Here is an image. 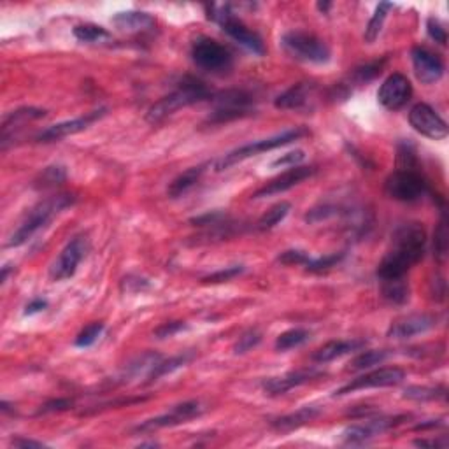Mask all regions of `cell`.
<instances>
[{
	"mask_svg": "<svg viewBox=\"0 0 449 449\" xmlns=\"http://www.w3.org/2000/svg\"><path fill=\"white\" fill-rule=\"evenodd\" d=\"M426 233L419 223L398 226L391 237V247L377 265V278L381 281L405 278L409 271L425 254Z\"/></svg>",
	"mask_w": 449,
	"mask_h": 449,
	"instance_id": "obj_1",
	"label": "cell"
},
{
	"mask_svg": "<svg viewBox=\"0 0 449 449\" xmlns=\"http://www.w3.org/2000/svg\"><path fill=\"white\" fill-rule=\"evenodd\" d=\"M73 204L74 197L67 195V193H60V195H53L41 200L37 206L32 207V209L28 211L25 220L21 221V225L14 230L13 235H11L9 240L6 242V247L23 246V244L28 242L39 230L44 228L56 214H60L66 207L73 206Z\"/></svg>",
	"mask_w": 449,
	"mask_h": 449,
	"instance_id": "obj_2",
	"label": "cell"
},
{
	"mask_svg": "<svg viewBox=\"0 0 449 449\" xmlns=\"http://www.w3.org/2000/svg\"><path fill=\"white\" fill-rule=\"evenodd\" d=\"M209 97L211 92L204 82L188 78L185 79L174 92L161 97L158 102H154L153 106L149 107L148 113H146V121L153 125L160 123L165 118L178 113L179 109H185V107L193 106V104L202 102V100H207Z\"/></svg>",
	"mask_w": 449,
	"mask_h": 449,
	"instance_id": "obj_3",
	"label": "cell"
},
{
	"mask_svg": "<svg viewBox=\"0 0 449 449\" xmlns=\"http://www.w3.org/2000/svg\"><path fill=\"white\" fill-rule=\"evenodd\" d=\"M304 135H307V130H305V128H302V127L290 128V130L281 132V134H276V135H272V137L262 139V141H254V142H250V144L240 146V148L226 153L225 156L221 158L220 161H218L216 171L218 172L226 171V168L233 167V165L240 164V161L247 160V158L257 156V154L265 153V151L283 148V146L290 144V142L299 141V139L304 137Z\"/></svg>",
	"mask_w": 449,
	"mask_h": 449,
	"instance_id": "obj_4",
	"label": "cell"
},
{
	"mask_svg": "<svg viewBox=\"0 0 449 449\" xmlns=\"http://www.w3.org/2000/svg\"><path fill=\"white\" fill-rule=\"evenodd\" d=\"M213 21H216L221 27V30L228 35L230 39H233L235 42H239L242 48L250 49L251 53L258 56L265 55V46L264 41L258 34H254L253 30L246 27L235 14L232 13L230 6H211V14H207Z\"/></svg>",
	"mask_w": 449,
	"mask_h": 449,
	"instance_id": "obj_5",
	"label": "cell"
},
{
	"mask_svg": "<svg viewBox=\"0 0 449 449\" xmlns=\"http://www.w3.org/2000/svg\"><path fill=\"white\" fill-rule=\"evenodd\" d=\"M281 46L292 59L304 63H323L330 62V49L321 39L307 32H286L281 37Z\"/></svg>",
	"mask_w": 449,
	"mask_h": 449,
	"instance_id": "obj_6",
	"label": "cell"
},
{
	"mask_svg": "<svg viewBox=\"0 0 449 449\" xmlns=\"http://www.w3.org/2000/svg\"><path fill=\"white\" fill-rule=\"evenodd\" d=\"M384 192L390 199L398 202H416L429 192L425 178L414 168H398L388 176Z\"/></svg>",
	"mask_w": 449,
	"mask_h": 449,
	"instance_id": "obj_7",
	"label": "cell"
},
{
	"mask_svg": "<svg viewBox=\"0 0 449 449\" xmlns=\"http://www.w3.org/2000/svg\"><path fill=\"white\" fill-rule=\"evenodd\" d=\"M192 59L197 67L213 74L228 73L233 63L232 53L223 44L209 37L195 39L192 46Z\"/></svg>",
	"mask_w": 449,
	"mask_h": 449,
	"instance_id": "obj_8",
	"label": "cell"
},
{
	"mask_svg": "<svg viewBox=\"0 0 449 449\" xmlns=\"http://www.w3.org/2000/svg\"><path fill=\"white\" fill-rule=\"evenodd\" d=\"M88 253V239L86 235H75L66 244L56 260L49 267V279L55 283L70 279L78 271L79 264Z\"/></svg>",
	"mask_w": 449,
	"mask_h": 449,
	"instance_id": "obj_9",
	"label": "cell"
},
{
	"mask_svg": "<svg viewBox=\"0 0 449 449\" xmlns=\"http://www.w3.org/2000/svg\"><path fill=\"white\" fill-rule=\"evenodd\" d=\"M204 412L202 404L199 400H188L183 402V404L174 405L168 412L165 414L156 416V418H151L142 422L141 425L135 426V432L137 433H151L156 432L160 429H167V426H178L183 423H188L190 419L199 418Z\"/></svg>",
	"mask_w": 449,
	"mask_h": 449,
	"instance_id": "obj_10",
	"label": "cell"
},
{
	"mask_svg": "<svg viewBox=\"0 0 449 449\" xmlns=\"http://www.w3.org/2000/svg\"><path fill=\"white\" fill-rule=\"evenodd\" d=\"M253 99L250 93L242 90H232V92L220 93L214 97V111L209 116L213 123H225V121L235 120V118L247 116L251 113Z\"/></svg>",
	"mask_w": 449,
	"mask_h": 449,
	"instance_id": "obj_11",
	"label": "cell"
},
{
	"mask_svg": "<svg viewBox=\"0 0 449 449\" xmlns=\"http://www.w3.org/2000/svg\"><path fill=\"white\" fill-rule=\"evenodd\" d=\"M405 379V372L398 367H383L377 371H371L364 376L355 377L347 384L336 390L333 397H343V395L355 393V391L369 390V388H388L397 386Z\"/></svg>",
	"mask_w": 449,
	"mask_h": 449,
	"instance_id": "obj_12",
	"label": "cell"
},
{
	"mask_svg": "<svg viewBox=\"0 0 449 449\" xmlns=\"http://www.w3.org/2000/svg\"><path fill=\"white\" fill-rule=\"evenodd\" d=\"M409 123L418 134L432 141H443L448 137V123L429 104H416L409 113Z\"/></svg>",
	"mask_w": 449,
	"mask_h": 449,
	"instance_id": "obj_13",
	"label": "cell"
},
{
	"mask_svg": "<svg viewBox=\"0 0 449 449\" xmlns=\"http://www.w3.org/2000/svg\"><path fill=\"white\" fill-rule=\"evenodd\" d=\"M412 85L404 74H391L381 85L377 92V100L388 111H398L411 100Z\"/></svg>",
	"mask_w": 449,
	"mask_h": 449,
	"instance_id": "obj_14",
	"label": "cell"
},
{
	"mask_svg": "<svg viewBox=\"0 0 449 449\" xmlns=\"http://www.w3.org/2000/svg\"><path fill=\"white\" fill-rule=\"evenodd\" d=\"M402 418H405V416H398V418L367 419V423H364V425L347 426V429H344L343 433H340V443L347 444V446H358V444L369 443V441L374 439V437L388 432V430L393 429L395 425L402 423Z\"/></svg>",
	"mask_w": 449,
	"mask_h": 449,
	"instance_id": "obj_15",
	"label": "cell"
},
{
	"mask_svg": "<svg viewBox=\"0 0 449 449\" xmlns=\"http://www.w3.org/2000/svg\"><path fill=\"white\" fill-rule=\"evenodd\" d=\"M106 113L107 109L106 107H102V109L85 114V116H79V118H74V120H67V121H62V123L51 125V127L44 128V130L37 135V141L53 142V141H60V139L69 137V135L79 134V132L86 130V128H88L92 123L99 121L100 118L106 116Z\"/></svg>",
	"mask_w": 449,
	"mask_h": 449,
	"instance_id": "obj_16",
	"label": "cell"
},
{
	"mask_svg": "<svg viewBox=\"0 0 449 449\" xmlns=\"http://www.w3.org/2000/svg\"><path fill=\"white\" fill-rule=\"evenodd\" d=\"M411 59L416 78L423 85H433V82L441 81V78L444 75V70H446L443 59L430 51V49L422 48V46H414L412 48Z\"/></svg>",
	"mask_w": 449,
	"mask_h": 449,
	"instance_id": "obj_17",
	"label": "cell"
},
{
	"mask_svg": "<svg viewBox=\"0 0 449 449\" xmlns=\"http://www.w3.org/2000/svg\"><path fill=\"white\" fill-rule=\"evenodd\" d=\"M314 172V167H304V165H297V167L288 168V171H285L283 174H279L278 178L269 181L265 186H262L260 190H257V192L253 193V199H265V197L279 195V193L288 192V190L300 185L302 181L311 178Z\"/></svg>",
	"mask_w": 449,
	"mask_h": 449,
	"instance_id": "obj_18",
	"label": "cell"
},
{
	"mask_svg": "<svg viewBox=\"0 0 449 449\" xmlns=\"http://www.w3.org/2000/svg\"><path fill=\"white\" fill-rule=\"evenodd\" d=\"M437 326V318L432 314H409L404 318L397 319L388 328V337L390 339H411L414 336L430 332Z\"/></svg>",
	"mask_w": 449,
	"mask_h": 449,
	"instance_id": "obj_19",
	"label": "cell"
},
{
	"mask_svg": "<svg viewBox=\"0 0 449 449\" xmlns=\"http://www.w3.org/2000/svg\"><path fill=\"white\" fill-rule=\"evenodd\" d=\"M323 374L319 371H314V369H309V371H297V372H290V374L283 376V377H271V379L264 381V391L267 395H283L286 391L293 390V388L302 386L305 383H311V381L318 379Z\"/></svg>",
	"mask_w": 449,
	"mask_h": 449,
	"instance_id": "obj_20",
	"label": "cell"
},
{
	"mask_svg": "<svg viewBox=\"0 0 449 449\" xmlns=\"http://www.w3.org/2000/svg\"><path fill=\"white\" fill-rule=\"evenodd\" d=\"M365 346V340H330V343L323 344L319 350L314 351L312 355V360L316 364H328V362L337 360V358L344 357V355H350L353 351L362 350Z\"/></svg>",
	"mask_w": 449,
	"mask_h": 449,
	"instance_id": "obj_21",
	"label": "cell"
},
{
	"mask_svg": "<svg viewBox=\"0 0 449 449\" xmlns=\"http://www.w3.org/2000/svg\"><path fill=\"white\" fill-rule=\"evenodd\" d=\"M312 90H314V85H311V82H297V85L290 86L286 92H283L274 100V106L283 111L300 109V107H304L309 102Z\"/></svg>",
	"mask_w": 449,
	"mask_h": 449,
	"instance_id": "obj_22",
	"label": "cell"
},
{
	"mask_svg": "<svg viewBox=\"0 0 449 449\" xmlns=\"http://www.w3.org/2000/svg\"><path fill=\"white\" fill-rule=\"evenodd\" d=\"M111 21L123 32H144L154 27V18L142 11H123L114 14Z\"/></svg>",
	"mask_w": 449,
	"mask_h": 449,
	"instance_id": "obj_23",
	"label": "cell"
},
{
	"mask_svg": "<svg viewBox=\"0 0 449 449\" xmlns=\"http://www.w3.org/2000/svg\"><path fill=\"white\" fill-rule=\"evenodd\" d=\"M209 161L207 164H200L197 165V167H192L188 168V171H185L183 174H179L178 178L174 179V181L168 185L167 188V193L168 197H172V199H178V197L185 195L186 192H188L190 188H193V186L199 183V179L202 178L204 172L207 171V167H209Z\"/></svg>",
	"mask_w": 449,
	"mask_h": 449,
	"instance_id": "obj_24",
	"label": "cell"
},
{
	"mask_svg": "<svg viewBox=\"0 0 449 449\" xmlns=\"http://www.w3.org/2000/svg\"><path fill=\"white\" fill-rule=\"evenodd\" d=\"M46 116V109H39V107H21V109L13 111V113L6 114L2 120V137L9 135L11 130L21 128L28 121L41 120Z\"/></svg>",
	"mask_w": 449,
	"mask_h": 449,
	"instance_id": "obj_25",
	"label": "cell"
},
{
	"mask_svg": "<svg viewBox=\"0 0 449 449\" xmlns=\"http://www.w3.org/2000/svg\"><path fill=\"white\" fill-rule=\"evenodd\" d=\"M318 414H319L318 407L307 405V407H300L299 411L292 412V414H286L283 416V418L276 419V422L272 423V426H274L276 430H279V432H292V430H297L300 429V426H304L305 423L312 422V419H314Z\"/></svg>",
	"mask_w": 449,
	"mask_h": 449,
	"instance_id": "obj_26",
	"label": "cell"
},
{
	"mask_svg": "<svg viewBox=\"0 0 449 449\" xmlns=\"http://www.w3.org/2000/svg\"><path fill=\"white\" fill-rule=\"evenodd\" d=\"M74 37L79 42H86V44H104V42H109L113 35L100 25L85 23L74 28Z\"/></svg>",
	"mask_w": 449,
	"mask_h": 449,
	"instance_id": "obj_27",
	"label": "cell"
},
{
	"mask_svg": "<svg viewBox=\"0 0 449 449\" xmlns=\"http://www.w3.org/2000/svg\"><path fill=\"white\" fill-rule=\"evenodd\" d=\"M381 292H383V297L390 304L402 305L409 300L411 290H409V285L405 283V278H400L390 279V281H381Z\"/></svg>",
	"mask_w": 449,
	"mask_h": 449,
	"instance_id": "obj_28",
	"label": "cell"
},
{
	"mask_svg": "<svg viewBox=\"0 0 449 449\" xmlns=\"http://www.w3.org/2000/svg\"><path fill=\"white\" fill-rule=\"evenodd\" d=\"M391 351L390 350H371V351H364L360 353L358 357H355L353 360L350 362V371H367V369H372L374 365L383 364L386 362L388 358L391 357Z\"/></svg>",
	"mask_w": 449,
	"mask_h": 449,
	"instance_id": "obj_29",
	"label": "cell"
},
{
	"mask_svg": "<svg viewBox=\"0 0 449 449\" xmlns=\"http://www.w3.org/2000/svg\"><path fill=\"white\" fill-rule=\"evenodd\" d=\"M190 358H192L190 355H179V357H172L168 358V360H160L153 369H151L149 374L146 376V384L154 383V381H158L160 377L172 374V372L178 371V369L185 367L190 362Z\"/></svg>",
	"mask_w": 449,
	"mask_h": 449,
	"instance_id": "obj_30",
	"label": "cell"
},
{
	"mask_svg": "<svg viewBox=\"0 0 449 449\" xmlns=\"http://www.w3.org/2000/svg\"><path fill=\"white\" fill-rule=\"evenodd\" d=\"M393 7H395L393 4H390V2H381L379 6L376 7L374 16L371 18V21H369L367 28H365V34H364V39L367 44H372V42H376V39L379 37L381 30H383L384 21H386V18H388V13H390Z\"/></svg>",
	"mask_w": 449,
	"mask_h": 449,
	"instance_id": "obj_31",
	"label": "cell"
},
{
	"mask_svg": "<svg viewBox=\"0 0 449 449\" xmlns=\"http://www.w3.org/2000/svg\"><path fill=\"white\" fill-rule=\"evenodd\" d=\"M309 339H311V332H309V330L292 328L279 333L278 339H276L274 347L278 351H290L293 350V347H299L302 344H305Z\"/></svg>",
	"mask_w": 449,
	"mask_h": 449,
	"instance_id": "obj_32",
	"label": "cell"
},
{
	"mask_svg": "<svg viewBox=\"0 0 449 449\" xmlns=\"http://www.w3.org/2000/svg\"><path fill=\"white\" fill-rule=\"evenodd\" d=\"M290 211H292V204H290V202L276 204V206H272L271 209L267 211V213L262 214V218L258 220L257 226L260 230L274 228V226H278L283 220H285L286 216H288Z\"/></svg>",
	"mask_w": 449,
	"mask_h": 449,
	"instance_id": "obj_33",
	"label": "cell"
},
{
	"mask_svg": "<svg viewBox=\"0 0 449 449\" xmlns=\"http://www.w3.org/2000/svg\"><path fill=\"white\" fill-rule=\"evenodd\" d=\"M402 397L407 398V400L429 402V400H437V398L446 397V390H444V388H436V386H409L405 388Z\"/></svg>",
	"mask_w": 449,
	"mask_h": 449,
	"instance_id": "obj_34",
	"label": "cell"
},
{
	"mask_svg": "<svg viewBox=\"0 0 449 449\" xmlns=\"http://www.w3.org/2000/svg\"><path fill=\"white\" fill-rule=\"evenodd\" d=\"M448 221L443 216V220L439 221L436 233H433V257L437 258V262H444L448 257Z\"/></svg>",
	"mask_w": 449,
	"mask_h": 449,
	"instance_id": "obj_35",
	"label": "cell"
},
{
	"mask_svg": "<svg viewBox=\"0 0 449 449\" xmlns=\"http://www.w3.org/2000/svg\"><path fill=\"white\" fill-rule=\"evenodd\" d=\"M67 179V171L63 165H51V167H46L44 171L39 176V186L42 188H53L56 185H62Z\"/></svg>",
	"mask_w": 449,
	"mask_h": 449,
	"instance_id": "obj_36",
	"label": "cell"
},
{
	"mask_svg": "<svg viewBox=\"0 0 449 449\" xmlns=\"http://www.w3.org/2000/svg\"><path fill=\"white\" fill-rule=\"evenodd\" d=\"M104 332V323L100 321H95V323H90V325H86L85 328L79 332V336L75 337L74 344L78 347H90L93 346V344L99 340V337L102 336Z\"/></svg>",
	"mask_w": 449,
	"mask_h": 449,
	"instance_id": "obj_37",
	"label": "cell"
},
{
	"mask_svg": "<svg viewBox=\"0 0 449 449\" xmlns=\"http://www.w3.org/2000/svg\"><path fill=\"white\" fill-rule=\"evenodd\" d=\"M344 258V253H333V254H326V257H319V258H311L309 257L307 264L304 265L305 271L309 272H323L328 271V269L336 267L340 260Z\"/></svg>",
	"mask_w": 449,
	"mask_h": 449,
	"instance_id": "obj_38",
	"label": "cell"
},
{
	"mask_svg": "<svg viewBox=\"0 0 449 449\" xmlns=\"http://www.w3.org/2000/svg\"><path fill=\"white\" fill-rule=\"evenodd\" d=\"M260 343H262L260 330L250 328L239 337V340H237L235 344H233V353L244 355V353H247V351L253 350V347H257Z\"/></svg>",
	"mask_w": 449,
	"mask_h": 449,
	"instance_id": "obj_39",
	"label": "cell"
},
{
	"mask_svg": "<svg viewBox=\"0 0 449 449\" xmlns=\"http://www.w3.org/2000/svg\"><path fill=\"white\" fill-rule=\"evenodd\" d=\"M244 272V265H232V267H225L221 271L213 272V274L206 276L202 279V283L206 285H218V283H226V281H232L233 278L240 276Z\"/></svg>",
	"mask_w": 449,
	"mask_h": 449,
	"instance_id": "obj_40",
	"label": "cell"
},
{
	"mask_svg": "<svg viewBox=\"0 0 449 449\" xmlns=\"http://www.w3.org/2000/svg\"><path fill=\"white\" fill-rule=\"evenodd\" d=\"M304 158H305V153L302 149L290 151V153H285V154H281L279 158H276V160L271 164V167L272 168H276V167L292 168V167H297V165H300L302 161H304Z\"/></svg>",
	"mask_w": 449,
	"mask_h": 449,
	"instance_id": "obj_41",
	"label": "cell"
},
{
	"mask_svg": "<svg viewBox=\"0 0 449 449\" xmlns=\"http://www.w3.org/2000/svg\"><path fill=\"white\" fill-rule=\"evenodd\" d=\"M337 207L328 206V204H323V206L312 207L307 214H305V221L307 223H319L323 220H328V218L336 216Z\"/></svg>",
	"mask_w": 449,
	"mask_h": 449,
	"instance_id": "obj_42",
	"label": "cell"
},
{
	"mask_svg": "<svg viewBox=\"0 0 449 449\" xmlns=\"http://www.w3.org/2000/svg\"><path fill=\"white\" fill-rule=\"evenodd\" d=\"M383 63H384V60L383 62H374V63H367V66H364V67H358V69H355L353 79L357 82H360V85L371 81V79H374L376 75L381 73V67H383Z\"/></svg>",
	"mask_w": 449,
	"mask_h": 449,
	"instance_id": "obj_43",
	"label": "cell"
},
{
	"mask_svg": "<svg viewBox=\"0 0 449 449\" xmlns=\"http://www.w3.org/2000/svg\"><path fill=\"white\" fill-rule=\"evenodd\" d=\"M309 260V254L302 250L283 251L278 257V262L283 265H305Z\"/></svg>",
	"mask_w": 449,
	"mask_h": 449,
	"instance_id": "obj_44",
	"label": "cell"
},
{
	"mask_svg": "<svg viewBox=\"0 0 449 449\" xmlns=\"http://www.w3.org/2000/svg\"><path fill=\"white\" fill-rule=\"evenodd\" d=\"M74 402L70 398H53V400H48L44 405H41L37 414H49V412H62V411H69L73 409Z\"/></svg>",
	"mask_w": 449,
	"mask_h": 449,
	"instance_id": "obj_45",
	"label": "cell"
},
{
	"mask_svg": "<svg viewBox=\"0 0 449 449\" xmlns=\"http://www.w3.org/2000/svg\"><path fill=\"white\" fill-rule=\"evenodd\" d=\"M426 32H429V35L436 42H439V44L443 46L448 44V32L439 20H436V18H429V21H426Z\"/></svg>",
	"mask_w": 449,
	"mask_h": 449,
	"instance_id": "obj_46",
	"label": "cell"
},
{
	"mask_svg": "<svg viewBox=\"0 0 449 449\" xmlns=\"http://www.w3.org/2000/svg\"><path fill=\"white\" fill-rule=\"evenodd\" d=\"M185 328H186L185 321H168L158 326V328L153 332V336L156 337V339H167V337L176 336V333L181 332V330Z\"/></svg>",
	"mask_w": 449,
	"mask_h": 449,
	"instance_id": "obj_47",
	"label": "cell"
},
{
	"mask_svg": "<svg viewBox=\"0 0 449 449\" xmlns=\"http://www.w3.org/2000/svg\"><path fill=\"white\" fill-rule=\"evenodd\" d=\"M121 286H123V290L127 293H137L142 292V290H148L149 283L142 278H132V276H128V278L123 279Z\"/></svg>",
	"mask_w": 449,
	"mask_h": 449,
	"instance_id": "obj_48",
	"label": "cell"
},
{
	"mask_svg": "<svg viewBox=\"0 0 449 449\" xmlns=\"http://www.w3.org/2000/svg\"><path fill=\"white\" fill-rule=\"evenodd\" d=\"M414 446L418 448H433V449H446L448 448V439H418L414 441Z\"/></svg>",
	"mask_w": 449,
	"mask_h": 449,
	"instance_id": "obj_49",
	"label": "cell"
},
{
	"mask_svg": "<svg viewBox=\"0 0 449 449\" xmlns=\"http://www.w3.org/2000/svg\"><path fill=\"white\" fill-rule=\"evenodd\" d=\"M13 448H21V449H27V448H46L44 443L41 441H34V439H23V437H16L13 439Z\"/></svg>",
	"mask_w": 449,
	"mask_h": 449,
	"instance_id": "obj_50",
	"label": "cell"
},
{
	"mask_svg": "<svg viewBox=\"0 0 449 449\" xmlns=\"http://www.w3.org/2000/svg\"><path fill=\"white\" fill-rule=\"evenodd\" d=\"M46 307H48V302H46L44 299H35L32 300L30 304H27V307H25V316L37 314V312L44 311Z\"/></svg>",
	"mask_w": 449,
	"mask_h": 449,
	"instance_id": "obj_51",
	"label": "cell"
},
{
	"mask_svg": "<svg viewBox=\"0 0 449 449\" xmlns=\"http://www.w3.org/2000/svg\"><path fill=\"white\" fill-rule=\"evenodd\" d=\"M444 425V423L437 422V419H432V422H426V423H419V425L414 426V430H429V429H437V426Z\"/></svg>",
	"mask_w": 449,
	"mask_h": 449,
	"instance_id": "obj_52",
	"label": "cell"
},
{
	"mask_svg": "<svg viewBox=\"0 0 449 449\" xmlns=\"http://www.w3.org/2000/svg\"><path fill=\"white\" fill-rule=\"evenodd\" d=\"M9 271H11L9 265H4V267H2V276H0V281H2V285L7 281V276H9Z\"/></svg>",
	"mask_w": 449,
	"mask_h": 449,
	"instance_id": "obj_53",
	"label": "cell"
},
{
	"mask_svg": "<svg viewBox=\"0 0 449 449\" xmlns=\"http://www.w3.org/2000/svg\"><path fill=\"white\" fill-rule=\"evenodd\" d=\"M330 7H332V4H330V2H318V9L321 11V13H326V11H328Z\"/></svg>",
	"mask_w": 449,
	"mask_h": 449,
	"instance_id": "obj_54",
	"label": "cell"
},
{
	"mask_svg": "<svg viewBox=\"0 0 449 449\" xmlns=\"http://www.w3.org/2000/svg\"><path fill=\"white\" fill-rule=\"evenodd\" d=\"M146 446L154 448V446H158V443H142V444H141V448H146Z\"/></svg>",
	"mask_w": 449,
	"mask_h": 449,
	"instance_id": "obj_55",
	"label": "cell"
}]
</instances>
